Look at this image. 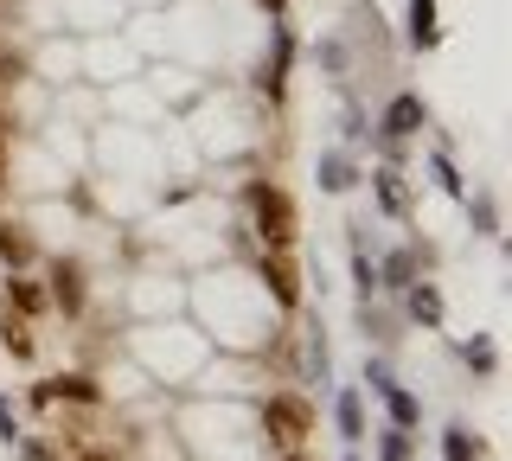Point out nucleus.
<instances>
[{"mask_svg":"<svg viewBox=\"0 0 512 461\" xmlns=\"http://www.w3.org/2000/svg\"><path fill=\"white\" fill-rule=\"evenodd\" d=\"M244 199H250L256 231H263V244H269V250H288V244H295V205H288L282 186L250 180V186H244Z\"/></svg>","mask_w":512,"mask_h":461,"instance_id":"nucleus-1","label":"nucleus"},{"mask_svg":"<svg viewBox=\"0 0 512 461\" xmlns=\"http://www.w3.org/2000/svg\"><path fill=\"white\" fill-rule=\"evenodd\" d=\"M263 429L282 442V449H295L301 436H314V410L301 404V397H269V404H263Z\"/></svg>","mask_w":512,"mask_h":461,"instance_id":"nucleus-2","label":"nucleus"},{"mask_svg":"<svg viewBox=\"0 0 512 461\" xmlns=\"http://www.w3.org/2000/svg\"><path fill=\"white\" fill-rule=\"evenodd\" d=\"M423 122H429V109H423V97H416V90H397V97H391V109H384V141H410L416 129H423Z\"/></svg>","mask_w":512,"mask_h":461,"instance_id":"nucleus-3","label":"nucleus"},{"mask_svg":"<svg viewBox=\"0 0 512 461\" xmlns=\"http://www.w3.org/2000/svg\"><path fill=\"white\" fill-rule=\"evenodd\" d=\"M404 39H410V52H436V45H442L436 0H410V7H404Z\"/></svg>","mask_w":512,"mask_h":461,"instance_id":"nucleus-4","label":"nucleus"},{"mask_svg":"<svg viewBox=\"0 0 512 461\" xmlns=\"http://www.w3.org/2000/svg\"><path fill=\"white\" fill-rule=\"evenodd\" d=\"M288 71H295V33L276 26V33H269V65H263V90H269V97L288 90Z\"/></svg>","mask_w":512,"mask_h":461,"instance_id":"nucleus-5","label":"nucleus"},{"mask_svg":"<svg viewBox=\"0 0 512 461\" xmlns=\"http://www.w3.org/2000/svg\"><path fill=\"white\" fill-rule=\"evenodd\" d=\"M58 397H71V404H96V391L90 378H45V385H32V404H58Z\"/></svg>","mask_w":512,"mask_h":461,"instance_id":"nucleus-6","label":"nucleus"},{"mask_svg":"<svg viewBox=\"0 0 512 461\" xmlns=\"http://www.w3.org/2000/svg\"><path fill=\"white\" fill-rule=\"evenodd\" d=\"M52 301H58L64 314H77V308H84V269H77L71 257H64V263L52 269Z\"/></svg>","mask_w":512,"mask_h":461,"instance_id":"nucleus-7","label":"nucleus"},{"mask_svg":"<svg viewBox=\"0 0 512 461\" xmlns=\"http://www.w3.org/2000/svg\"><path fill=\"white\" fill-rule=\"evenodd\" d=\"M263 282H269V295H276L282 308L301 301V282H295V269H288V257H263Z\"/></svg>","mask_w":512,"mask_h":461,"instance_id":"nucleus-8","label":"nucleus"},{"mask_svg":"<svg viewBox=\"0 0 512 461\" xmlns=\"http://www.w3.org/2000/svg\"><path fill=\"white\" fill-rule=\"evenodd\" d=\"M378 397H384V410H391V423H397V429H416V423H423V404H416L410 391H397L391 378L378 385Z\"/></svg>","mask_w":512,"mask_h":461,"instance_id":"nucleus-9","label":"nucleus"},{"mask_svg":"<svg viewBox=\"0 0 512 461\" xmlns=\"http://www.w3.org/2000/svg\"><path fill=\"white\" fill-rule=\"evenodd\" d=\"M372 180H378V205H384V212H391V218H404V212H410V193H404V173H397V167H378Z\"/></svg>","mask_w":512,"mask_h":461,"instance_id":"nucleus-10","label":"nucleus"},{"mask_svg":"<svg viewBox=\"0 0 512 461\" xmlns=\"http://www.w3.org/2000/svg\"><path fill=\"white\" fill-rule=\"evenodd\" d=\"M320 186H327V193H346V186H359V167H352L340 148L320 154Z\"/></svg>","mask_w":512,"mask_h":461,"instance_id":"nucleus-11","label":"nucleus"},{"mask_svg":"<svg viewBox=\"0 0 512 461\" xmlns=\"http://www.w3.org/2000/svg\"><path fill=\"white\" fill-rule=\"evenodd\" d=\"M0 263H7V269H26L32 263V237L20 225H7V218H0Z\"/></svg>","mask_w":512,"mask_h":461,"instance_id":"nucleus-12","label":"nucleus"},{"mask_svg":"<svg viewBox=\"0 0 512 461\" xmlns=\"http://www.w3.org/2000/svg\"><path fill=\"white\" fill-rule=\"evenodd\" d=\"M404 295H410V321H423V327H436V321H442V295L429 289V282H410Z\"/></svg>","mask_w":512,"mask_h":461,"instance_id":"nucleus-13","label":"nucleus"},{"mask_svg":"<svg viewBox=\"0 0 512 461\" xmlns=\"http://www.w3.org/2000/svg\"><path fill=\"white\" fill-rule=\"evenodd\" d=\"M442 461H480V442L468 436V423H448V436H442Z\"/></svg>","mask_w":512,"mask_h":461,"instance_id":"nucleus-14","label":"nucleus"},{"mask_svg":"<svg viewBox=\"0 0 512 461\" xmlns=\"http://www.w3.org/2000/svg\"><path fill=\"white\" fill-rule=\"evenodd\" d=\"M333 417H340V436H346V442H359V436H365V404H359V391H346Z\"/></svg>","mask_w":512,"mask_h":461,"instance_id":"nucleus-15","label":"nucleus"},{"mask_svg":"<svg viewBox=\"0 0 512 461\" xmlns=\"http://www.w3.org/2000/svg\"><path fill=\"white\" fill-rule=\"evenodd\" d=\"M378 289H410V276H416V263H410V250H391V257H384V269H378Z\"/></svg>","mask_w":512,"mask_h":461,"instance_id":"nucleus-16","label":"nucleus"},{"mask_svg":"<svg viewBox=\"0 0 512 461\" xmlns=\"http://www.w3.org/2000/svg\"><path fill=\"white\" fill-rule=\"evenodd\" d=\"M416 455V442H410V429H384V442H378V461H410Z\"/></svg>","mask_w":512,"mask_h":461,"instance_id":"nucleus-17","label":"nucleus"},{"mask_svg":"<svg viewBox=\"0 0 512 461\" xmlns=\"http://www.w3.org/2000/svg\"><path fill=\"white\" fill-rule=\"evenodd\" d=\"M429 180H436L448 199H468V186H461V173L448 167V154H436V161H429Z\"/></svg>","mask_w":512,"mask_h":461,"instance_id":"nucleus-18","label":"nucleus"},{"mask_svg":"<svg viewBox=\"0 0 512 461\" xmlns=\"http://www.w3.org/2000/svg\"><path fill=\"white\" fill-rule=\"evenodd\" d=\"M0 340H7L13 359H32V327L26 321H0Z\"/></svg>","mask_w":512,"mask_h":461,"instance_id":"nucleus-19","label":"nucleus"},{"mask_svg":"<svg viewBox=\"0 0 512 461\" xmlns=\"http://www.w3.org/2000/svg\"><path fill=\"white\" fill-rule=\"evenodd\" d=\"M352 289H359V301L378 289V263L365 257V250H352Z\"/></svg>","mask_w":512,"mask_h":461,"instance_id":"nucleus-20","label":"nucleus"},{"mask_svg":"<svg viewBox=\"0 0 512 461\" xmlns=\"http://www.w3.org/2000/svg\"><path fill=\"white\" fill-rule=\"evenodd\" d=\"M13 308H20V314H39L45 308V289H39V282H13Z\"/></svg>","mask_w":512,"mask_h":461,"instance_id":"nucleus-21","label":"nucleus"},{"mask_svg":"<svg viewBox=\"0 0 512 461\" xmlns=\"http://www.w3.org/2000/svg\"><path fill=\"white\" fill-rule=\"evenodd\" d=\"M308 372H314V385H327V340H320V327L308 340Z\"/></svg>","mask_w":512,"mask_h":461,"instance_id":"nucleus-22","label":"nucleus"},{"mask_svg":"<svg viewBox=\"0 0 512 461\" xmlns=\"http://www.w3.org/2000/svg\"><path fill=\"white\" fill-rule=\"evenodd\" d=\"M461 359L474 365V372H493V346L487 340H474V346H461Z\"/></svg>","mask_w":512,"mask_h":461,"instance_id":"nucleus-23","label":"nucleus"},{"mask_svg":"<svg viewBox=\"0 0 512 461\" xmlns=\"http://www.w3.org/2000/svg\"><path fill=\"white\" fill-rule=\"evenodd\" d=\"M314 58H320V65H327V71H346V52H340V45H333V39H327V45H314Z\"/></svg>","mask_w":512,"mask_h":461,"instance_id":"nucleus-24","label":"nucleus"},{"mask_svg":"<svg viewBox=\"0 0 512 461\" xmlns=\"http://www.w3.org/2000/svg\"><path fill=\"white\" fill-rule=\"evenodd\" d=\"M0 442H20V417L7 410V397H0Z\"/></svg>","mask_w":512,"mask_h":461,"instance_id":"nucleus-25","label":"nucleus"},{"mask_svg":"<svg viewBox=\"0 0 512 461\" xmlns=\"http://www.w3.org/2000/svg\"><path fill=\"white\" fill-rule=\"evenodd\" d=\"M474 218H480V231H500V212H493V199H474Z\"/></svg>","mask_w":512,"mask_h":461,"instance_id":"nucleus-26","label":"nucleus"},{"mask_svg":"<svg viewBox=\"0 0 512 461\" xmlns=\"http://www.w3.org/2000/svg\"><path fill=\"white\" fill-rule=\"evenodd\" d=\"M256 7H263L269 20H282V13H288V0H256Z\"/></svg>","mask_w":512,"mask_h":461,"instance_id":"nucleus-27","label":"nucleus"},{"mask_svg":"<svg viewBox=\"0 0 512 461\" xmlns=\"http://www.w3.org/2000/svg\"><path fill=\"white\" fill-rule=\"evenodd\" d=\"M0 180H7V129H0Z\"/></svg>","mask_w":512,"mask_h":461,"instance_id":"nucleus-28","label":"nucleus"},{"mask_svg":"<svg viewBox=\"0 0 512 461\" xmlns=\"http://www.w3.org/2000/svg\"><path fill=\"white\" fill-rule=\"evenodd\" d=\"M346 461H359V455H346Z\"/></svg>","mask_w":512,"mask_h":461,"instance_id":"nucleus-29","label":"nucleus"}]
</instances>
